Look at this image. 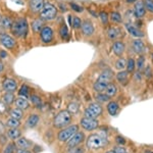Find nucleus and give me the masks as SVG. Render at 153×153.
<instances>
[{
    "mask_svg": "<svg viewBox=\"0 0 153 153\" xmlns=\"http://www.w3.org/2000/svg\"><path fill=\"white\" fill-rule=\"evenodd\" d=\"M107 135L103 132H98L88 137L86 141V147L89 150H98L107 145Z\"/></svg>",
    "mask_w": 153,
    "mask_h": 153,
    "instance_id": "obj_1",
    "label": "nucleus"
},
{
    "mask_svg": "<svg viewBox=\"0 0 153 153\" xmlns=\"http://www.w3.org/2000/svg\"><path fill=\"white\" fill-rule=\"evenodd\" d=\"M71 117H73V114L66 110H61L59 111L57 114L55 115L53 120V125L55 128H63L65 126H68L71 123Z\"/></svg>",
    "mask_w": 153,
    "mask_h": 153,
    "instance_id": "obj_2",
    "label": "nucleus"
},
{
    "mask_svg": "<svg viewBox=\"0 0 153 153\" xmlns=\"http://www.w3.org/2000/svg\"><path fill=\"white\" fill-rule=\"evenodd\" d=\"M12 33L18 37H25L28 33V23L25 19H19L11 27Z\"/></svg>",
    "mask_w": 153,
    "mask_h": 153,
    "instance_id": "obj_3",
    "label": "nucleus"
},
{
    "mask_svg": "<svg viewBox=\"0 0 153 153\" xmlns=\"http://www.w3.org/2000/svg\"><path fill=\"white\" fill-rule=\"evenodd\" d=\"M56 14H57L56 7L51 3H45L42 10L40 11V18L43 21H51L55 18Z\"/></svg>",
    "mask_w": 153,
    "mask_h": 153,
    "instance_id": "obj_4",
    "label": "nucleus"
},
{
    "mask_svg": "<svg viewBox=\"0 0 153 153\" xmlns=\"http://www.w3.org/2000/svg\"><path fill=\"white\" fill-rule=\"evenodd\" d=\"M79 130V127L76 125H71V126H68V128H65L63 130H61L60 132L58 133V140L60 142H65V141H68L74 135L78 132Z\"/></svg>",
    "mask_w": 153,
    "mask_h": 153,
    "instance_id": "obj_5",
    "label": "nucleus"
},
{
    "mask_svg": "<svg viewBox=\"0 0 153 153\" xmlns=\"http://www.w3.org/2000/svg\"><path fill=\"white\" fill-rule=\"evenodd\" d=\"M102 110H103V108H102V106L100 105V103L95 102V103L90 104L87 108H86L84 114H85L86 117L96 118L102 113Z\"/></svg>",
    "mask_w": 153,
    "mask_h": 153,
    "instance_id": "obj_6",
    "label": "nucleus"
},
{
    "mask_svg": "<svg viewBox=\"0 0 153 153\" xmlns=\"http://www.w3.org/2000/svg\"><path fill=\"white\" fill-rule=\"evenodd\" d=\"M81 127L86 131H94L98 128V120L96 118L85 117L81 120Z\"/></svg>",
    "mask_w": 153,
    "mask_h": 153,
    "instance_id": "obj_7",
    "label": "nucleus"
},
{
    "mask_svg": "<svg viewBox=\"0 0 153 153\" xmlns=\"http://www.w3.org/2000/svg\"><path fill=\"white\" fill-rule=\"evenodd\" d=\"M84 139H85V135H84V133H82V132H76V134L74 135L70 140H68V146L70 147V148L79 146V145H80L81 143L84 141Z\"/></svg>",
    "mask_w": 153,
    "mask_h": 153,
    "instance_id": "obj_8",
    "label": "nucleus"
},
{
    "mask_svg": "<svg viewBox=\"0 0 153 153\" xmlns=\"http://www.w3.org/2000/svg\"><path fill=\"white\" fill-rule=\"evenodd\" d=\"M0 42H1V44L4 47H6L8 49H11L16 46V41H14V39L9 35H7V34H1V35H0Z\"/></svg>",
    "mask_w": 153,
    "mask_h": 153,
    "instance_id": "obj_9",
    "label": "nucleus"
},
{
    "mask_svg": "<svg viewBox=\"0 0 153 153\" xmlns=\"http://www.w3.org/2000/svg\"><path fill=\"white\" fill-rule=\"evenodd\" d=\"M41 39L44 43H49V42L52 41L53 39V31L50 27H44L40 32Z\"/></svg>",
    "mask_w": 153,
    "mask_h": 153,
    "instance_id": "obj_10",
    "label": "nucleus"
},
{
    "mask_svg": "<svg viewBox=\"0 0 153 153\" xmlns=\"http://www.w3.org/2000/svg\"><path fill=\"white\" fill-rule=\"evenodd\" d=\"M126 29H127V31L129 32V34L131 36L135 37V38H142V37H144V33L141 31V30H139L136 26L132 24H127L126 25Z\"/></svg>",
    "mask_w": 153,
    "mask_h": 153,
    "instance_id": "obj_11",
    "label": "nucleus"
},
{
    "mask_svg": "<svg viewBox=\"0 0 153 153\" xmlns=\"http://www.w3.org/2000/svg\"><path fill=\"white\" fill-rule=\"evenodd\" d=\"M133 49L137 54H143L146 51V46H145L144 42L140 39H136L133 41Z\"/></svg>",
    "mask_w": 153,
    "mask_h": 153,
    "instance_id": "obj_12",
    "label": "nucleus"
},
{
    "mask_svg": "<svg viewBox=\"0 0 153 153\" xmlns=\"http://www.w3.org/2000/svg\"><path fill=\"white\" fill-rule=\"evenodd\" d=\"M81 29H82V32L85 36H91L94 33V26H93V24L90 21L83 22Z\"/></svg>",
    "mask_w": 153,
    "mask_h": 153,
    "instance_id": "obj_13",
    "label": "nucleus"
},
{
    "mask_svg": "<svg viewBox=\"0 0 153 153\" xmlns=\"http://www.w3.org/2000/svg\"><path fill=\"white\" fill-rule=\"evenodd\" d=\"M112 78H113V71L110 70V68H105V70H103L102 73L100 74L98 80L109 84L110 81L112 80Z\"/></svg>",
    "mask_w": 153,
    "mask_h": 153,
    "instance_id": "obj_14",
    "label": "nucleus"
},
{
    "mask_svg": "<svg viewBox=\"0 0 153 153\" xmlns=\"http://www.w3.org/2000/svg\"><path fill=\"white\" fill-rule=\"evenodd\" d=\"M30 8L33 12H40L44 6V0H30Z\"/></svg>",
    "mask_w": 153,
    "mask_h": 153,
    "instance_id": "obj_15",
    "label": "nucleus"
},
{
    "mask_svg": "<svg viewBox=\"0 0 153 153\" xmlns=\"http://www.w3.org/2000/svg\"><path fill=\"white\" fill-rule=\"evenodd\" d=\"M134 12H135V16H137V18H142V16H144L145 12H146V8H145L144 2L138 1L137 3H135Z\"/></svg>",
    "mask_w": 153,
    "mask_h": 153,
    "instance_id": "obj_16",
    "label": "nucleus"
},
{
    "mask_svg": "<svg viewBox=\"0 0 153 153\" xmlns=\"http://www.w3.org/2000/svg\"><path fill=\"white\" fill-rule=\"evenodd\" d=\"M112 51L115 55L120 56L125 52V44L122 41H117L112 44Z\"/></svg>",
    "mask_w": 153,
    "mask_h": 153,
    "instance_id": "obj_17",
    "label": "nucleus"
},
{
    "mask_svg": "<svg viewBox=\"0 0 153 153\" xmlns=\"http://www.w3.org/2000/svg\"><path fill=\"white\" fill-rule=\"evenodd\" d=\"M2 86H3V89L5 91L13 92V91H16V82L13 80H11V79H6V80L3 81Z\"/></svg>",
    "mask_w": 153,
    "mask_h": 153,
    "instance_id": "obj_18",
    "label": "nucleus"
},
{
    "mask_svg": "<svg viewBox=\"0 0 153 153\" xmlns=\"http://www.w3.org/2000/svg\"><path fill=\"white\" fill-rule=\"evenodd\" d=\"M120 35H122V30L118 27H111L107 31V36L109 37V39H112V40L118 38Z\"/></svg>",
    "mask_w": 153,
    "mask_h": 153,
    "instance_id": "obj_19",
    "label": "nucleus"
},
{
    "mask_svg": "<svg viewBox=\"0 0 153 153\" xmlns=\"http://www.w3.org/2000/svg\"><path fill=\"white\" fill-rule=\"evenodd\" d=\"M118 110H120V106H118V104L115 101H110L107 104V111L110 115H112V117L117 114Z\"/></svg>",
    "mask_w": 153,
    "mask_h": 153,
    "instance_id": "obj_20",
    "label": "nucleus"
},
{
    "mask_svg": "<svg viewBox=\"0 0 153 153\" xmlns=\"http://www.w3.org/2000/svg\"><path fill=\"white\" fill-rule=\"evenodd\" d=\"M117 80L118 83L123 84V85H126L128 81H129V71H120L117 75Z\"/></svg>",
    "mask_w": 153,
    "mask_h": 153,
    "instance_id": "obj_21",
    "label": "nucleus"
},
{
    "mask_svg": "<svg viewBox=\"0 0 153 153\" xmlns=\"http://www.w3.org/2000/svg\"><path fill=\"white\" fill-rule=\"evenodd\" d=\"M117 89L115 87L114 84L112 83H109L106 87L105 91H104V94L107 95L108 97H113V96L117 95Z\"/></svg>",
    "mask_w": 153,
    "mask_h": 153,
    "instance_id": "obj_22",
    "label": "nucleus"
},
{
    "mask_svg": "<svg viewBox=\"0 0 153 153\" xmlns=\"http://www.w3.org/2000/svg\"><path fill=\"white\" fill-rule=\"evenodd\" d=\"M16 107L19 108V109H27V108L29 107V102L28 100L26 99L25 97H19V98H16Z\"/></svg>",
    "mask_w": 153,
    "mask_h": 153,
    "instance_id": "obj_23",
    "label": "nucleus"
},
{
    "mask_svg": "<svg viewBox=\"0 0 153 153\" xmlns=\"http://www.w3.org/2000/svg\"><path fill=\"white\" fill-rule=\"evenodd\" d=\"M108 83H105V82H102V81H99L97 80L96 82L94 83V86H93V88H94V90L96 92L98 93H102L105 91L106 87H107Z\"/></svg>",
    "mask_w": 153,
    "mask_h": 153,
    "instance_id": "obj_24",
    "label": "nucleus"
},
{
    "mask_svg": "<svg viewBox=\"0 0 153 153\" xmlns=\"http://www.w3.org/2000/svg\"><path fill=\"white\" fill-rule=\"evenodd\" d=\"M16 145L22 148V149H28L32 146V142L29 141L28 139H26V138H19L18 140H16Z\"/></svg>",
    "mask_w": 153,
    "mask_h": 153,
    "instance_id": "obj_25",
    "label": "nucleus"
},
{
    "mask_svg": "<svg viewBox=\"0 0 153 153\" xmlns=\"http://www.w3.org/2000/svg\"><path fill=\"white\" fill-rule=\"evenodd\" d=\"M39 120H40V118H39L38 115L32 114V115H30L29 118L27 120V126H28L29 128H34L38 125Z\"/></svg>",
    "mask_w": 153,
    "mask_h": 153,
    "instance_id": "obj_26",
    "label": "nucleus"
},
{
    "mask_svg": "<svg viewBox=\"0 0 153 153\" xmlns=\"http://www.w3.org/2000/svg\"><path fill=\"white\" fill-rule=\"evenodd\" d=\"M43 21H42V19H37L35 21L33 22V24H32V29H33V31L35 32V33H39V32L42 31V29H43Z\"/></svg>",
    "mask_w": 153,
    "mask_h": 153,
    "instance_id": "obj_27",
    "label": "nucleus"
},
{
    "mask_svg": "<svg viewBox=\"0 0 153 153\" xmlns=\"http://www.w3.org/2000/svg\"><path fill=\"white\" fill-rule=\"evenodd\" d=\"M7 135L12 140H18L19 138H21V131L18 129H10L7 132Z\"/></svg>",
    "mask_w": 153,
    "mask_h": 153,
    "instance_id": "obj_28",
    "label": "nucleus"
},
{
    "mask_svg": "<svg viewBox=\"0 0 153 153\" xmlns=\"http://www.w3.org/2000/svg\"><path fill=\"white\" fill-rule=\"evenodd\" d=\"M9 115H10V117H13L16 120H21L23 117V111L19 108H14L9 111Z\"/></svg>",
    "mask_w": 153,
    "mask_h": 153,
    "instance_id": "obj_29",
    "label": "nucleus"
},
{
    "mask_svg": "<svg viewBox=\"0 0 153 153\" xmlns=\"http://www.w3.org/2000/svg\"><path fill=\"white\" fill-rule=\"evenodd\" d=\"M0 26L3 29H10L12 27V23L9 18H0Z\"/></svg>",
    "mask_w": 153,
    "mask_h": 153,
    "instance_id": "obj_30",
    "label": "nucleus"
},
{
    "mask_svg": "<svg viewBox=\"0 0 153 153\" xmlns=\"http://www.w3.org/2000/svg\"><path fill=\"white\" fill-rule=\"evenodd\" d=\"M2 101L5 103L6 105H9L11 103H13L14 101V96L12 93H5L3 96H2Z\"/></svg>",
    "mask_w": 153,
    "mask_h": 153,
    "instance_id": "obj_31",
    "label": "nucleus"
},
{
    "mask_svg": "<svg viewBox=\"0 0 153 153\" xmlns=\"http://www.w3.org/2000/svg\"><path fill=\"white\" fill-rule=\"evenodd\" d=\"M6 125H7V127H9L10 129H16V128L21 125V123H19V120H16V118H13V117H10L7 120Z\"/></svg>",
    "mask_w": 153,
    "mask_h": 153,
    "instance_id": "obj_32",
    "label": "nucleus"
},
{
    "mask_svg": "<svg viewBox=\"0 0 153 153\" xmlns=\"http://www.w3.org/2000/svg\"><path fill=\"white\" fill-rule=\"evenodd\" d=\"M127 68V61L125 58H118L115 62V68L118 71H124V68Z\"/></svg>",
    "mask_w": 153,
    "mask_h": 153,
    "instance_id": "obj_33",
    "label": "nucleus"
},
{
    "mask_svg": "<svg viewBox=\"0 0 153 153\" xmlns=\"http://www.w3.org/2000/svg\"><path fill=\"white\" fill-rule=\"evenodd\" d=\"M110 19L113 22V23H122V21H123V19H122V16H120V12H117V11H113L111 12V14H110Z\"/></svg>",
    "mask_w": 153,
    "mask_h": 153,
    "instance_id": "obj_34",
    "label": "nucleus"
},
{
    "mask_svg": "<svg viewBox=\"0 0 153 153\" xmlns=\"http://www.w3.org/2000/svg\"><path fill=\"white\" fill-rule=\"evenodd\" d=\"M79 108H80V105H79L76 102H71V103H68V110L71 113V114L78 112Z\"/></svg>",
    "mask_w": 153,
    "mask_h": 153,
    "instance_id": "obj_35",
    "label": "nucleus"
},
{
    "mask_svg": "<svg viewBox=\"0 0 153 153\" xmlns=\"http://www.w3.org/2000/svg\"><path fill=\"white\" fill-rule=\"evenodd\" d=\"M135 68H136V62H135L134 59H133V58L128 59V61H127V70H128V71H129V73H132V71H134Z\"/></svg>",
    "mask_w": 153,
    "mask_h": 153,
    "instance_id": "obj_36",
    "label": "nucleus"
},
{
    "mask_svg": "<svg viewBox=\"0 0 153 153\" xmlns=\"http://www.w3.org/2000/svg\"><path fill=\"white\" fill-rule=\"evenodd\" d=\"M137 68H138V71H141L145 68V58L144 56H140L138 58V61H137Z\"/></svg>",
    "mask_w": 153,
    "mask_h": 153,
    "instance_id": "obj_37",
    "label": "nucleus"
},
{
    "mask_svg": "<svg viewBox=\"0 0 153 153\" xmlns=\"http://www.w3.org/2000/svg\"><path fill=\"white\" fill-rule=\"evenodd\" d=\"M110 97H108L107 95H105L104 93H99L98 95H96V100L98 101V103L99 102H106V101L109 100Z\"/></svg>",
    "mask_w": 153,
    "mask_h": 153,
    "instance_id": "obj_38",
    "label": "nucleus"
},
{
    "mask_svg": "<svg viewBox=\"0 0 153 153\" xmlns=\"http://www.w3.org/2000/svg\"><path fill=\"white\" fill-rule=\"evenodd\" d=\"M144 5L148 11L153 13V0H144Z\"/></svg>",
    "mask_w": 153,
    "mask_h": 153,
    "instance_id": "obj_39",
    "label": "nucleus"
},
{
    "mask_svg": "<svg viewBox=\"0 0 153 153\" xmlns=\"http://www.w3.org/2000/svg\"><path fill=\"white\" fill-rule=\"evenodd\" d=\"M29 93H30V90H29V88L27 87L26 85H24L23 87L21 88V90H19V95L23 96V97H25V98L28 97Z\"/></svg>",
    "mask_w": 153,
    "mask_h": 153,
    "instance_id": "obj_40",
    "label": "nucleus"
},
{
    "mask_svg": "<svg viewBox=\"0 0 153 153\" xmlns=\"http://www.w3.org/2000/svg\"><path fill=\"white\" fill-rule=\"evenodd\" d=\"M71 24H73V27L75 29H80L81 27H82V21H81L79 18H74L73 22H71Z\"/></svg>",
    "mask_w": 153,
    "mask_h": 153,
    "instance_id": "obj_41",
    "label": "nucleus"
},
{
    "mask_svg": "<svg viewBox=\"0 0 153 153\" xmlns=\"http://www.w3.org/2000/svg\"><path fill=\"white\" fill-rule=\"evenodd\" d=\"M59 33H60V36L62 39H66L68 36V28H66L65 26H62L60 28V31H59Z\"/></svg>",
    "mask_w": 153,
    "mask_h": 153,
    "instance_id": "obj_42",
    "label": "nucleus"
},
{
    "mask_svg": "<svg viewBox=\"0 0 153 153\" xmlns=\"http://www.w3.org/2000/svg\"><path fill=\"white\" fill-rule=\"evenodd\" d=\"M68 153H84V149L82 147H79V146L71 147V148H70V150L68 151Z\"/></svg>",
    "mask_w": 153,
    "mask_h": 153,
    "instance_id": "obj_43",
    "label": "nucleus"
},
{
    "mask_svg": "<svg viewBox=\"0 0 153 153\" xmlns=\"http://www.w3.org/2000/svg\"><path fill=\"white\" fill-rule=\"evenodd\" d=\"M99 16H100V19H101V22H102V24H104V25L107 24V22H108V16H107V13H106V12H104V11L100 12Z\"/></svg>",
    "mask_w": 153,
    "mask_h": 153,
    "instance_id": "obj_44",
    "label": "nucleus"
},
{
    "mask_svg": "<svg viewBox=\"0 0 153 153\" xmlns=\"http://www.w3.org/2000/svg\"><path fill=\"white\" fill-rule=\"evenodd\" d=\"M31 101H32V103H33L34 105H36V106H40L41 105V99L38 97V96H32L31 97Z\"/></svg>",
    "mask_w": 153,
    "mask_h": 153,
    "instance_id": "obj_45",
    "label": "nucleus"
},
{
    "mask_svg": "<svg viewBox=\"0 0 153 153\" xmlns=\"http://www.w3.org/2000/svg\"><path fill=\"white\" fill-rule=\"evenodd\" d=\"M14 149H16V146H14L13 144H9V145H7L6 148L4 149L3 153H13Z\"/></svg>",
    "mask_w": 153,
    "mask_h": 153,
    "instance_id": "obj_46",
    "label": "nucleus"
},
{
    "mask_svg": "<svg viewBox=\"0 0 153 153\" xmlns=\"http://www.w3.org/2000/svg\"><path fill=\"white\" fill-rule=\"evenodd\" d=\"M71 8L76 12H82L83 11V7L78 5V4H76V3H71Z\"/></svg>",
    "mask_w": 153,
    "mask_h": 153,
    "instance_id": "obj_47",
    "label": "nucleus"
},
{
    "mask_svg": "<svg viewBox=\"0 0 153 153\" xmlns=\"http://www.w3.org/2000/svg\"><path fill=\"white\" fill-rule=\"evenodd\" d=\"M115 153H128L127 150H126V148H124L123 146H120V145H118L114 148V150H113Z\"/></svg>",
    "mask_w": 153,
    "mask_h": 153,
    "instance_id": "obj_48",
    "label": "nucleus"
},
{
    "mask_svg": "<svg viewBox=\"0 0 153 153\" xmlns=\"http://www.w3.org/2000/svg\"><path fill=\"white\" fill-rule=\"evenodd\" d=\"M115 141L117 142L118 145H124V144H126V140L123 137H120V136H117V137L115 138Z\"/></svg>",
    "mask_w": 153,
    "mask_h": 153,
    "instance_id": "obj_49",
    "label": "nucleus"
},
{
    "mask_svg": "<svg viewBox=\"0 0 153 153\" xmlns=\"http://www.w3.org/2000/svg\"><path fill=\"white\" fill-rule=\"evenodd\" d=\"M5 109H6V104L3 102V101H0V112L3 113L5 111Z\"/></svg>",
    "mask_w": 153,
    "mask_h": 153,
    "instance_id": "obj_50",
    "label": "nucleus"
},
{
    "mask_svg": "<svg viewBox=\"0 0 153 153\" xmlns=\"http://www.w3.org/2000/svg\"><path fill=\"white\" fill-rule=\"evenodd\" d=\"M145 76H147V78H150L151 74H150V68L148 66L147 68H145Z\"/></svg>",
    "mask_w": 153,
    "mask_h": 153,
    "instance_id": "obj_51",
    "label": "nucleus"
},
{
    "mask_svg": "<svg viewBox=\"0 0 153 153\" xmlns=\"http://www.w3.org/2000/svg\"><path fill=\"white\" fill-rule=\"evenodd\" d=\"M16 153H31V152L28 151L27 149H22V148H19L18 151H16Z\"/></svg>",
    "mask_w": 153,
    "mask_h": 153,
    "instance_id": "obj_52",
    "label": "nucleus"
},
{
    "mask_svg": "<svg viewBox=\"0 0 153 153\" xmlns=\"http://www.w3.org/2000/svg\"><path fill=\"white\" fill-rule=\"evenodd\" d=\"M3 68H4L3 65H2V62H1V61H0V71H3Z\"/></svg>",
    "mask_w": 153,
    "mask_h": 153,
    "instance_id": "obj_53",
    "label": "nucleus"
},
{
    "mask_svg": "<svg viewBox=\"0 0 153 153\" xmlns=\"http://www.w3.org/2000/svg\"><path fill=\"white\" fill-rule=\"evenodd\" d=\"M137 0H127L128 3H134V2H136Z\"/></svg>",
    "mask_w": 153,
    "mask_h": 153,
    "instance_id": "obj_54",
    "label": "nucleus"
},
{
    "mask_svg": "<svg viewBox=\"0 0 153 153\" xmlns=\"http://www.w3.org/2000/svg\"><path fill=\"white\" fill-rule=\"evenodd\" d=\"M106 153H115V152H114V151H107Z\"/></svg>",
    "mask_w": 153,
    "mask_h": 153,
    "instance_id": "obj_55",
    "label": "nucleus"
},
{
    "mask_svg": "<svg viewBox=\"0 0 153 153\" xmlns=\"http://www.w3.org/2000/svg\"><path fill=\"white\" fill-rule=\"evenodd\" d=\"M146 153H153V152H152V151H147Z\"/></svg>",
    "mask_w": 153,
    "mask_h": 153,
    "instance_id": "obj_56",
    "label": "nucleus"
}]
</instances>
